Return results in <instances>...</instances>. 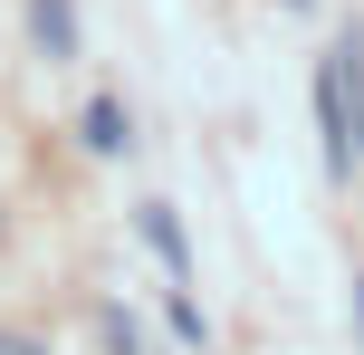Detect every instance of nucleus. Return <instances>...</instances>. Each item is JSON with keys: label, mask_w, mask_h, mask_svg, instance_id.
<instances>
[{"label": "nucleus", "mask_w": 364, "mask_h": 355, "mask_svg": "<svg viewBox=\"0 0 364 355\" xmlns=\"http://www.w3.org/2000/svg\"><path fill=\"white\" fill-rule=\"evenodd\" d=\"M316 134H326V173L346 183L364 154H355V115H346V87H336V58H316Z\"/></svg>", "instance_id": "1"}, {"label": "nucleus", "mask_w": 364, "mask_h": 355, "mask_svg": "<svg viewBox=\"0 0 364 355\" xmlns=\"http://www.w3.org/2000/svg\"><path fill=\"white\" fill-rule=\"evenodd\" d=\"M134 231H144V250H154V260L173 269V288L192 279V240H182V221H173V202H144V211H134Z\"/></svg>", "instance_id": "2"}, {"label": "nucleus", "mask_w": 364, "mask_h": 355, "mask_svg": "<svg viewBox=\"0 0 364 355\" xmlns=\"http://www.w3.org/2000/svg\"><path fill=\"white\" fill-rule=\"evenodd\" d=\"M336 87H346V115H355V154H364V19L336 38Z\"/></svg>", "instance_id": "3"}, {"label": "nucleus", "mask_w": 364, "mask_h": 355, "mask_svg": "<svg viewBox=\"0 0 364 355\" xmlns=\"http://www.w3.org/2000/svg\"><path fill=\"white\" fill-rule=\"evenodd\" d=\"M29 29H38V48H48V58H77V19H68V0H29Z\"/></svg>", "instance_id": "4"}, {"label": "nucleus", "mask_w": 364, "mask_h": 355, "mask_svg": "<svg viewBox=\"0 0 364 355\" xmlns=\"http://www.w3.org/2000/svg\"><path fill=\"white\" fill-rule=\"evenodd\" d=\"M77 134H87L96 154H125V144H134V134H125V106H115V96H96V106H87V125H77Z\"/></svg>", "instance_id": "5"}, {"label": "nucleus", "mask_w": 364, "mask_h": 355, "mask_svg": "<svg viewBox=\"0 0 364 355\" xmlns=\"http://www.w3.org/2000/svg\"><path fill=\"white\" fill-rule=\"evenodd\" d=\"M0 355H48V346H38V337H0Z\"/></svg>", "instance_id": "6"}, {"label": "nucleus", "mask_w": 364, "mask_h": 355, "mask_svg": "<svg viewBox=\"0 0 364 355\" xmlns=\"http://www.w3.org/2000/svg\"><path fill=\"white\" fill-rule=\"evenodd\" d=\"M355 337H364V279H355Z\"/></svg>", "instance_id": "7"}]
</instances>
